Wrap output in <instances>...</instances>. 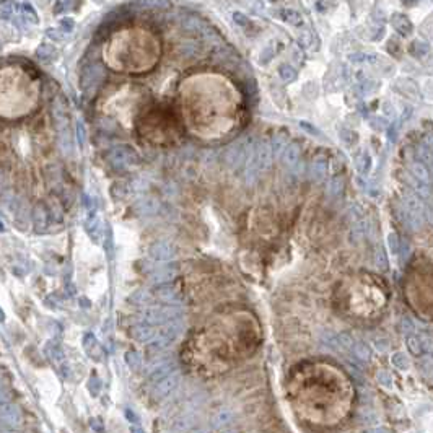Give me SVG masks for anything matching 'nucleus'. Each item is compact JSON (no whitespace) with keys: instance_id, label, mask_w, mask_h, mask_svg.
<instances>
[{"instance_id":"nucleus-1","label":"nucleus","mask_w":433,"mask_h":433,"mask_svg":"<svg viewBox=\"0 0 433 433\" xmlns=\"http://www.w3.org/2000/svg\"><path fill=\"white\" fill-rule=\"evenodd\" d=\"M264 329L246 306H223L191 329L179 350L186 371L201 380H215L246 363L259 352Z\"/></svg>"},{"instance_id":"nucleus-2","label":"nucleus","mask_w":433,"mask_h":433,"mask_svg":"<svg viewBox=\"0 0 433 433\" xmlns=\"http://www.w3.org/2000/svg\"><path fill=\"white\" fill-rule=\"evenodd\" d=\"M285 397L300 424L309 430L337 429L352 415L357 389L344 368L328 360H306L290 370Z\"/></svg>"},{"instance_id":"nucleus-3","label":"nucleus","mask_w":433,"mask_h":433,"mask_svg":"<svg viewBox=\"0 0 433 433\" xmlns=\"http://www.w3.org/2000/svg\"><path fill=\"white\" fill-rule=\"evenodd\" d=\"M384 280L370 272H354L339 280L332 293L334 308L352 321H373L388 306Z\"/></svg>"},{"instance_id":"nucleus-4","label":"nucleus","mask_w":433,"mask_h":433,"mask_svg":"<svg viewBox=\"0 0 433 433\" xmlns=\"http://www.w3.org/2000/svg\"><path fill=\"white\" fill-rule=\"evenodd\" d=\"M407 295L417 311L424 313L429 308V313L433 314V271L412 274L407 282Z\"/></svg>"},{"instance_id":"nucleus-5","label":"nucleus","mask_w":433,"mask_h":433,"mask_svg":"<svg viewBox=\"0 0 433 433\" xmlns=\"http://www.w3.org/2000/svg\"><path fill=\"white\" fill-rule=\"evenodd\" d=\"M103 67L98 64H90L81 70L80 86L85 95H93L95 90L98 88L101 80H103Z\"/></svg>"},{"instance_id":"nucleus-6","label":"nucleus","mask_w":433,"mask_h":433,"mask_svg":"<svg viewBox=\"0 0 433 433\" xmlns=\"http://www.w3.org/2000/svg\"><path fill=\"white\" fill-rule=\"evenodd\" d=\"M108 161L116 168V170H122V168H129L132 165H135V163L139 161V156H137L135 152L129 149V147L119 145L109 152Z\"/></svg>"},{"instance_id":"nucleus-7","label":"nucleus","mask_w":433,"mask_h":433,"mask_svg":"<svg viewBox=\"0 0 433 433\" xmlns=\"http://www.w3.org/2000/svg\"><path fill=\"white\" fill-rule=\"evenodd\" d=\"M251 155H254L253 142L248 137L246 140L238 142V144H233L230 149L225 152V161L228 163V165L235 166V165H238L239 161L251 160Z\"/></svg>"},{"instance_id":"nucleus-8","label":"nucleus","mask_w":433,"mask_h":433,"mask_svg":"<svg viewBox=\"0 0 433 433\" xmlns=\"http://www.w3.org/2000/svg\"><path fill=\"white\" fill-rule=\"evenodd\" d=\"M391 26L394 31L402 38H409L414 33V23L404 13H393L391 15Z\"/></svg>"},{"instance_id":"nucleus-9","label":"nucleus","mask_w":433,"mask_h":433,"mask_svg":"<svg viewBox=\"0 0 433 433\" xmlns=\"http://www.w3.org/2000/svg\"><path fill=\"white\" fill-rule=\"evenodd\" d=\"M134 8L139 10H150V12H158V10H168L171 7L170 0H137L132 3Z\"/></svg>"},{"instance_id":"nucleus-10","label":"nucleus","mask_w":433,"mask_h":433,"mask_svg":"<svg viewBox=\"0 0 433 433\" xmlns=\"http://www.w3.org/2000/svg\"><path fill=\"white\" fill-rule=\"evenodd\" d=\"M409 170L412 173V178L417 181H422V182H427L429 184L430 181V170L429 166L425 165L424 161H412L409 165Z\"/></svg>"},{"instance_id":"nucleus-11","label":"nucleus","mask_w":433,"mask_h":433,"mask_svg":"<svg viewBox=\"0 0 433 433\" xmlns=\"http://www.w3.org/2000/svg\"><path fill=\"white\" fill-rule=\"evenodd\" d=\"M300 160V147L297 144H288L282 152V161L283 165L293 166L297 165Z\"/></svg>"},{"instance_id":"nucleus-12","label":"nucleus","mask_w":433,"mask_h":433,"mask_svg":"<svg viewBox=\"0 0 433 433\" xmlns=\"http://www.w3.org/2000/svg\"><path fill=\"white\" fill-rule=\"evenodd\" d=\"M409 52L414 55L415 59H424L425 55L430 52V46L424 39H414L409 46Z\"/></svg>"},{"instance_id":"nucleus-13","label":"nucleus","mask_w":433,"mask_h":433,"mask_svg":"<svg viewBox=\"0 0 433 433\" xmlns=\"http://www.w3.org/2000/svg\"><path fill=\"white\" fill-rule=\"evenodd\" d=\"M280 18H282L287 25H290V26H302V25L305 23L302 13H300L298 10H293V8L282 10V12H280Z\"/></svg>"},{"instance_id":"nucleus-14","label":"nucleus","mask_w":433,"mask_h":433,"mask_svg":"<svg viewBox=\"0 0 433 433\" xmlns=\"http://www.w3.org/2000/svg\"><path fill=\"white\" fill-rule=\"evenodd\" d=\"M355 166L361 175H366V173L371 170V156L368 152L361 150L355 155Z\"/></svg>"},{"instance_id":"nucleus-15","label":"nucleus","mask_w":433,"mask_h":433,"mask_svg":"<svg viewBox=\"0 0 433 433\" xmlns=\"http://www.w3.org/2000/svg\"><path fill=\"white\" fill-rule=\"evenodd\" d=\"M36 57L43 62H54L57 59V51L51 44H41L36 51Z\"/></svg>"},{"instance_id":"nucleus-16","label":"nucleus","mask_w":433,"mask_h":433,"mask_svg":"<svg viewBox=\"0 0 433 433\" xmlns=\"http://www.w3.org/2000/svg\"><path fill=\"white\" fill-rule=\"evenodd\" d=\"M401 81L402 85V90H399L402 96H406L407 100H417V96H419V86H417L414 81H412L410 78H402V80H397Z\"/></svg>"},{"instance_id":"nucleus-17","label":"nucleus","mask_w":433,"mask_h":433,"mask_svg":"<svg viewBox=\"0 0 433 433\" xmlns=\"http://www.w3.org/2000/svg\"><path fill=\"white\" fill-rule=\"evenodd\" d=\"M339 137L347 147H354L357 142H358V135H357V132H354L352 129H345V127H342V129L339 130Z\"/></svg>"},{"instance_id":"nucleus-18","label":"nucleus","mask_w":433,"mask_h":433,"mask_svg":"<svg viewBox=\"0 0 433 433\" xmlns=\"http://www.w3.org/2000/svg\"><path fill=\"white\" fill-rule=\"evenodd\" d=\"M279 75L285 83H292V81H295V78H297V70H295L292 65H280Z\"/></svg>"},{"instance_id":"nucleus-19","label":"nucleus","mask_w":433,"mask_h":433,"mask_svg":"<svg viewBox=\"0 0 433 433\" xmlns=\"http://www.w3.org/2000/svg\"><path fill=\"white\" fill-rule=\"evenodd\" d=\"M349 60L354 64H373L378 60V57L376 55H371V54H352L349 55Z\"/></svg>"},{"instance_id":"nucleus-20","label":"nucleus","mask_w":433,"mask_h":433,"mask_svg":"<svg viewBox=\"0 0 433 433\" xmlns=\"http://www.w3.org/2000/svg\"><path fill=\"white\" fill-rule=\"evenodd\" d=\"M324 175H326V161L316 160L311 165V176L314 179H323Z\"/></svg>"},{"instance_id":"nucleus-21","label":"nucleus","mask_w":433,"mask_h":433,"mask_svg":"<svg viewBox=\"0 0 433 433\" xmlns=\"http://www.w3.org/2000/svg\"><path fill=\"white\" fill-rule=\"evenodd\" d=\"M22 17L25 18V22H28V23H31V25H36V23H39V18H38V15L34 13V10L29 7L28 3H25L23 5V12H22Z\"/></svg>"},{"instance_id":"nucleus-22","label":"nucleus","mask_w":433,"mask_h":433,"mask_svg":"<svg viewBox=\"0 0 433 433\" xmlns=\"http://www.w3.org/2000/svg\"><path fill=\"white\" fill-rule=\"evenodd\" d=\"M370 126L373 127L375 130H384L389 127V122L386 121L383 116H373V118L370 119Z\"/></svg>"},{"instance_id":"nucleus-23","label":"nucleus","mask_w":433,"mask_h":433,"mask_svg":"<svg viewBox=\"0 0 433 433\" xmlns=\"http://www.w3.org/2000/svg\"><path fill=\"white\" fill-rule=\"evenodd\" d=\"M300 127H302V129L306 132V134H309V135H314V137H321V135H323V134H321V130L316 129V127L313 124H309V122L302 121V122H300Z\"/></svg>"},{"instance_id":"nucleus-24","label":"nucleus","mask_w":433,"mask_h":433,"mask_svg":"<svg viewBox=\"0 0 433 433\" xmlns=\"http://www.w3.org/2000/svg\"><path fill=\"white\" fill-rule=\"evenodd\" d=\"M233 20H235V23L239 25V26H248V25H251V20H249L246 15H243L241 12L233 13Z\"/></svg>"},{"instance_id":"nucleus-25","label":"nucleus","mask_w":433,"mask_h":433,"mask_svg":"<svg viewBox=\"0 0 433 433\" xmlns=\"http://www.w3.org/2000/svg\"><path fill=\"white\" fill-rule=\"evenodd\" d=\"M13 15V5L8 0L2 2V18H10Z\"/></svg>"},{"instance_id":"nucleus-26","label":"nucleus","mask_w":433,"mask_h":433,"mask_svg":"<svg viewBox=\"0 0 433 433\" xmlns=\"http://www.w3.org/2000/svg\"><path fill=\"white\" fill-rule=\"evenodd\" d=\"M77 134H78V144L83 145L85 144V127L80 121L77 122Z\"/></svg>"},{"instance_id":"nucleus-27","label":"nucleus","mask_w":433,"mask_h":433,"mask_svg":"<svg viewBox=\"0 0 433 433\" xmlns=\"http://www.w3.org/2000/svg\"><path fill=\"white\" fill-rule=\"evenodd\" d=\"M60 25H62V29H65V31H72V29H74V20L72 18H62V20H60Z\"/></svg>"},{"instance_id":"nucleus-28","label":"nucleus","mask_w":433,"mask_h":433,"mask_svg":"<svg viewBox=\"0 0 433 433\" xmlns=\"http://www.w3.org/2000/svg\"><path fill=\"white\" fill-rule=\"evenodd\" d=\"M48 36H51L52 39H55V41H62V34H59L57 31H55V29H48Z\"/></svg>"},{"instance_id":"nucleus-29","label":"nucleus","mask_w":433,"mask_h":433,"mask_svg":"<svg viewBox=\"0 0 433 433\" xmlns=\"http://www.w3.org/2000/svg\"><path fill=\"white\" fill-rule=\"evenodd\" d=\"M72 5H74V0H65V3H64V2H60V3L57 5V8H59V7H62V8H64V12H67V10H69L70 7H72Z\"/></svg>"},{"instance_id":"nucleus-30","label":"nucleus","mask_w":433,"mask_h":433,"mask_svg":"<svg viewBox=\"0 0 433 433\" xmlns=\"http://www.w3.org/2000/svg\"><path fill=\"white\" fill-rule=\"evenodd\" d=\"M402 2H404L406 5H414L415 2H419V0H402Z\"/></svg>"},{"instance_id":"nucleus-31","label":"nucleus","mask_w":433,"mask_h":433,"mask_svg":"<svg viewBox=\"0 0 433 433\" xmlns=\"http://www.w3.org/2000/svg\"><path fill=\"white\" fill-rule=\"evenodd\" d=\"M95 2H101V0H95Z\"/></svg>"}]
</instances>
